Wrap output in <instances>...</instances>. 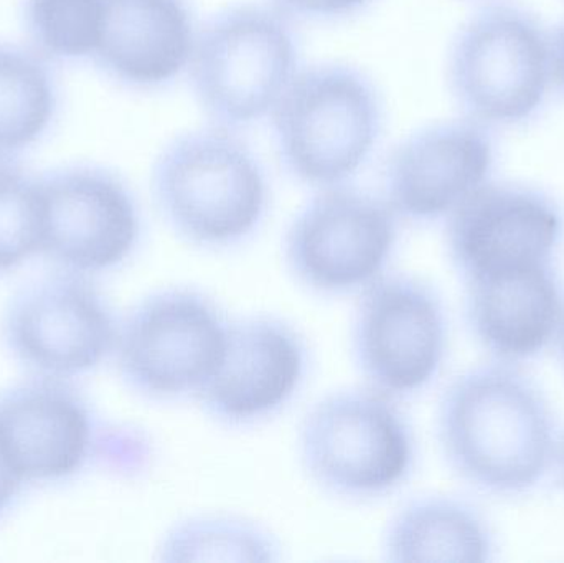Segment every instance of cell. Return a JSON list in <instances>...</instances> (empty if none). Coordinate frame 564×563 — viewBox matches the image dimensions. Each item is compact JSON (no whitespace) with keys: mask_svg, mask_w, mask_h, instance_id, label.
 Returning a JSON list of instances; mask_svg holds the SVG:
<instances>
[{"mask_svg":"<svg viewBox=\"0 0 564 563\" xmlns=\"http://www.w3.org/2000/svg\"><path fill=\"white\" fill-rule=\"evenodd\" d=\"M437 423L451 466L489 491L535 485L553 456L549 407L525 377L503 367L459 377L444 393Z\"/></svg>","mask_w":564,"mask_h":563,"instance_id":"1","label":"cell"},{"mask_svg":"<svg viewBox=\"0 0 564 563\" xmlns=\"http://www.w3.org/2000/svg\"><path fill=\"white\" fill-rule=\"evenodd\" d=\"M151 187L169 228L202 250L247 243L263 225L270 204L263 165L221 126L169 142L155 159Z\"/></svg>","mask_w":564,"mask_h":563,"instance_id":"2","label":"cell"},{"mask_svg":"<svg viewBox=\"0 0 564 563\" xmlns=\"http://www.w3.org/2000/svg\"><path fill=\"white\" fill-rule=\"evenodd\" d=\"M302 469L317 488L347 501L397 491L416 459L413 429L397 400L370 387L327 393L297 430Z\"/></svg>","mask_w":564,"mask_h":563,"instance_id":"3","label":"cell"},{"mask_svg":"<svg viewBox=\"0 0 564 563\" xmlns=\"http://www.w3.org/2000/svg\"><path fill=\"white\" fill-rule=\"evenodd\" d=\"M284 167L314 187H334L368 161L383 124L373 82L344 63L297 72L273 111Z\"/></svg>","mask_w":564,"mask_h":563,"instance_id":"4","label":"cell"},{"mask_svg":"<svg viewBox=\"0 0 564 563\" xmlns=\"http://www.w3.org/2000/svg\"><path fill=\"white\" fill-rule=\"evenodd\" d=\"M281 10L245 3L215 15L195 40V96L221 128L271 115L297 75V40Z\"/></svg>","mask_w":564,"mask_h":563,"instance_id":"5","label":"cell"},{"mask_svg":"<svg viewBox=\"0 0 564 563\" xmlns=\"http://www.w3.org/2000/svg\"><path fill=\"white\" fill-rule=\"evenodd\" d=\"M228 326L220 304L197 288L154 291L119 323V376L144 399H195L224 357Z\"/></svg>","mask_w":564,"mask_h":563,"instance_id":"6","label":"cell"},{"mask_svg":"<svg viewBox=\"0 0 564 563\" xmlns=\"http://www.w3.org/2000/svg\"><path fill=\"white\" fill-rule=\"evenodd\" d=\"M552 79L550 36L520 7H486L454 39L451 89L474 121L486 126L527 121L542 108Z\"/></svg>","mask_w":564,"mask_h":563,"instance_id":"7","label":"cell"},{"mask_svg":"<svg viewBox=\"0 0 564 563\" xmlns=\"http://www.w3.org/2000/svg\"><path fill=\"white\" fill-rule=\"evenodd\" d=\"M398 220L384 198L344 184L322 188L285 230V268L311 293H360L387 271Z\"/></svg>","mask_w":564,"mask_h":563,"instance_id":"8","label":"cell"},{"mask_svg":"<svg viewBox=\"0 0 564 563\" xmlns=\"http://www.w3.org/2000/svg\"><path fill=\"white\" fill-rule=\"evenodd\" d=\"M119 323L85 274L59 271L20 288L3 310L0 336L33 376L72 379L115 354Z\"/></svg>","mask_w":564,"mask_h":563,"instance_id":"9","label":"cell"},{"mask_svg":"<svg viewBox=\"0 0 564 563\" xmlns=\"http://www.w3.org/2000/svg\"><path fill=\"white\" fill-rule=\"evenodd\" d=\"M40 253L62 271L116 270L138 250L142 214L121 175L95 164H69L39 175Z\"/></svg>","mask_w":564,"mask_h":563,"instance_id":"10","label":"cell"},{"mask_svg":"<svg viewBox=\"0 0 564 563\" xmlns=\"http://www.w3.org/2000/svg\"><path fill=\"white\" fill-rule=\"evenodd\" d=\"M351 357L365 383L391 399L413 396L440 370L446 320L434 291L406 274H383L360 291Z\"/></svg>","mask_w":564,"mask_h":563,"instance_id":"11","label":"cell"},{"mask_svg":"<svg viewBox=\"0 0 564 563\" xmlns=\"http://www.w3.org/2000/svg\"><path fill=\"white\" fill-rule=\"evenodd\" d=\"M307 369V343L291 323L270 314L238 317L230 320L224 357L195 400L220 425H258L292 402Z\"/></svg>","mask_w":564,"mask_h":563,"instance_id":"12","label":"cell"},{"mask_svg":"<svg viewBox=\"0 0 564 563\" xmlns=\"http://www.w3.org/2000/svg\"><path fill=\"white\" fill-rule=\"evenodd\" d=\"M105 432L68 379L33 376L0 392V442L25 483L63 481L105 458Z\"/></svg>","mask_w":564,"mask_h":563,"instance_id":"13","label":"cell"},{"mask_svg":"<svg viewBox=\"0 0 564 563\" xmlns=\"http://www.w3.org/2000/svg\"><path fill=\"white\" fill-rule=\"evenodd\" d=\"M562 234L552 198L516 184H484L449 214L454 263L474 281L549 263Z\"/></svg>","mask_w":564,"mask_h":563,"instance_id":"14","label":"cell"},{"mask_svg":"<svg viewBox=\"0 0 564 563\" xmlns=\"http://www.w3.org/2000/svg\"><path fill=\"white\" fill-rule=\"evenodd\" d=\"M496 162L489 129L474 119L437 122L404 139L384 171V201L398 218L449 215L482 187Z\"/></svg>","mask_w":564,"mask_h":563,"instance_id":"15","label":"cell"},{"mask_svg":"<svg viewBox=\"0 0 564 563\" xmlns=\"http://www.w3.org/2000/svg\"><path fill=\"white\" fill-rule=\"evenodd\" d=\"M195 40L187 0H101L91 63L126 88H161L191 65Z\"/></svg>","mask_w":564,"mask_h":563,"instance_id":"16","label":"cell"},{"mask_svg":"<svg viewBox=\"0 0 564 563\" xmlns=\"http://www.w3.org/2000/svg\"><path fill=\"white\" fill-rule=\"evenodd\" d=\"M469 290L470 323L499 356H533L560 326L562 301L549 263L479 278Z\"/></svg>","mask_w":564,"mask_h":563,"instance_id":"17","label":"cell"},{"mask_svg":"<svg viewBox=\"0 0 564 563\" xmlns=\"http://www.w3.org/2000/svg\"><path fill=\"white\" fill-rule=\"evenodd\" d=\"M489 538L479 516L453 498L426 496L406 502L381 538L387 562H486Z\"/></svg>","mask_w":564,"mask_h":563,"instance_id":"18","label":"cell"},{"mask_svg":"<svg viewBox=\"0 0 564 563\" xmlns=\"http://www.w3.org/2000/svg\"><path fill=\"white\" fill-rule=\"evenodd\" d=\"M62 91L52 63L30 46L0 40V159H19L55 124Z\"/></svg>","mask_w":564,"mask_h":563,"instance_id":"19","label":"cell"},{"mask_svg":"<svg viewBox=\"0 0 564 563\" xmlns=\"http://www.w3.org/2000/svg\"><path fill=\"white\" fill-rule=\"evenodd\" d=\"M161 562H280L281 545L264 526L235 515H195L172 524L158 548Z\"/></svg>","mask_w":564,"mask_h":563,"instance_id":"20","label":"cell"},{"mask_svg":"<svg viewBox=\"0 0 564 563\" xmlns=\"http://www.w3.org/2000/svg\"><path fill=\"white\" fill-rule=\"evenodd\" d=\"M20 22L30 48L52 65L91 62L101 0H22Z\"/></svg>","mask_w":564,"mask_h":563,"instance_id":"21","label":"cell"},{"mask_svg":"<svg viewBox=\"0 0 564 563\" xmlns=\"http://www.w3.org/2000/svg\"><path fill=\"white\" fill-rule=\"evenodd\" d=\"M39 175L19 159H0V274L40 253Z\"/></svg>","mask_w":564,"mask_h":563,"instance_id":"22","label":"cell"},{"mask_svg":"<svg viewBox=\"0 0 564 563\" xmlns=\"http://www.w3.org/2000/svg\"><path fill=\"white\" fill-rule=\"evenodd\" d=\"M278 10L285 15L304 19L334 20L351 15L364 9L371 0H274Z\"/></svg>","mask_w":564,"mask_h":563,"instance_id":"23","label":"cell"},{"mask_svg":"<svg viewBox=\"0 0 564 563\" xmlns=\"http://www.w3.org/2000/svg\"><path fill=\"white\" fill-rule=\"evenodd\" d=\"M23 485H25V479L17 472L0 442V515L9 509Z\"/></svg>","mask_w":564,"mask_h":563,"instance_id":"24","label":"cell"},{"mask_svg":"<svg viewBox=\"0 0 564 563\" xmlns=\"http://www.w3.org/2000/svg\"><path fill=\"white\" fill-rule=\"evenodd\" d=\"M550 46H552V78L564 93V22L550 39Z\"/></svg>","mask_w":564,"mask_h":563,"instance_id":"25","label":"cell"},{"mask_svg":"<svg viewBox=\"0 0 564 563\" xmlns=\"http://www.w3.org/2000/svg\"><path fill=\"white\" fill-rule=\"evenodd\" d=\"M560 339H562V349L564 353V311H562V320H560Z\"/></svg>","mask_w":564,"mask_h":563,"instance_id":"26","label":"cell"},{"mask_svg":"<svg viewBox=\"0 0 564 563\" xmlns=\"http://www.w3.org/2000/svg\"><path fill=\"white\" fill-rule=\"evenodd\" d=\"M562 465H563V475H564V440L562 443Z\"/></svg>","mask_w":564,"mask_h":563,"instance_id":"27","label":"cell"}]
</instances>
